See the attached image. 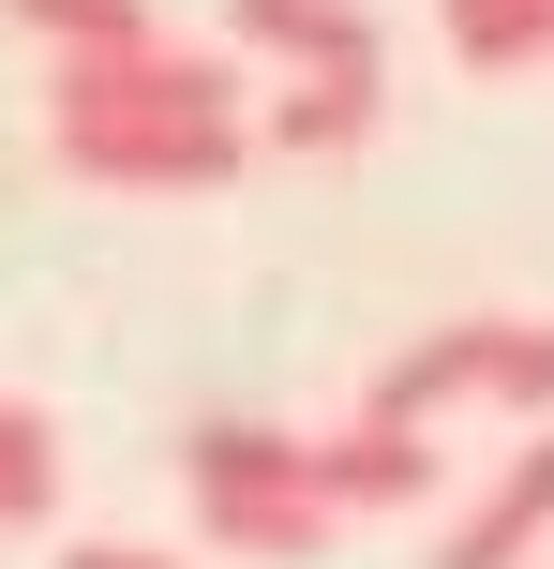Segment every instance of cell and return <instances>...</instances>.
<instances>
[{
  "label": "cell",
  "mask_w": 554,
  "mask_h": 569,
  "mask_svg": "<svg viewBox=\"0 0 554 569\" xmlns=\"http://www.w3.org/2000/svg\"><path fill=\"white\" fill-rule=\"evenodd\" d=\"M46 150L105 196H225L240 180V76L210 46H105V60H60L46 76Z\"/></svg>",
  "instance_id": "cell-1"
},
{
  "label": "cell",
  "mask_w": 554,
  "mask_h": 569,
  "mask_svg": "<svg viewBox=\"0 0 554 569\" xmlns=\"http://www.w3.org/2000/svg\"><path fill=\"white\" fill-rule=\"evenodd\" d=\"M180 495H195L210 555H255V569L330 555V525H345L315 480V435H270V420H195L180 435Z\"/></svg>",
  "instance_id": "cell-2"
},
{
  "label": "cell",
  "mask_w": 554,
  "mask_h": 569,
  "mask_svg": "<svg viewBox=\"0 0 554 569\" xmlns=\"http://www.w3.org/2000/svg\"><path fill=\"white\" fill-rule=\"evenodd\" d=\"M554 540V420H525V450L495 465V480L450 510V540H435V569H525Z\"/></svg>",
  "instance_id": "cell-3"
},
{
  "label": "cell",
  "mask_w": 554,
  "mask_h": 569,
  "mask_svg": "<svg viewBox=\"0 0 554 569\" xmlns=\"http://www.w3.org/2000/svg\"><path fill=\"white\" fill-rule=\"evenodd\" d=\"M315 480H330V510H420L435 495V435L420 420H345V435H315Z\"/></svg>",
  "instance_id": "cell-4"
},
{
  "label": "cell",
  "mask_w": 554,
  "mask_h": 569,
  "mask_svg": "<svg viewBox=\"0 0 554 569\" xmlns=\"http://www.w3.org/2000/svg\"><path fill=\"white\" fill-rule=\"evenodd\" d=\"M240 46L285 76H375V16L360 0H240Z\"/></svg>",
  "instance_id": "cell-5"
},
{
  "label": "cell",
  "mask_w": 554,
  "mask_h": 569,
  "mask_svg": "<svg viewBox=\"0 0 554 569\" xmlns=\"http://www.w3.org/2000/svg\"><path fill=\"white\" fill-rule=\"evenodd\" d=\"M375 120H390V76H285V90H270V150H300V166L360 150Z\"/></svg>",
  "instance_id": "cell-6"
},
{
  "label": "cell",
  "mask_w": 554,
  "mask_h": 569,
  "mask_svg": "<svg viewBox=\"0 0 554 569\" xmlns=\"http://www.w3.org/2000/svg\"><path fill=\"white\" fill-rule=\"evenodd\" d=\"M435 405H480V315H450V330H420L405 360L375 375V405H360V420H420V435H435Z\"/></svg>",
  "instance_id": "cell-7"
},
{
  "label": "cell",
  "mask_w": 554,
  "mask_h": 569,
  "mask_svg": "<svg viewBox=\"0 0 554 569\" xmlns=\"http://www.w3.org/2000/svg\"><path fill=\"white\" fill-rule=\"evenodd\" d=\"M435 30L465 76H540L554 60V0H435Z\"/></svg>",
  "instance_id": "cell-8"
},
{
  "label": "cell",
  "mask_w": 554,
  "mask_h": 569,
  "mask_svg": "<svg viewBox=\"0 0 554 569\" xmlns=\"http://www.w3.org/2000/svg\"><path fill=\"white\" fill-rule=\"evenodd\" d=\"M480 405L554 420V315H480Z\"/></svg>",
  "instance_id": "cell-9"
},
{
  "label": "cell",
  "mask_w": 554,
  "mask_h": 569,
  "mask_svg": "<svg viewBox=\"0 0 554 569\" xmlns=\"http://www.w3.org/2000/svg\"><path fill=\"white\" fill-rule=\"evenodd\" d=\"M46 510H60V435H46V405L0 390V540H16V525H46Z\"/></svg>",
  "instance_id": "cell-10"
},
{
  "label": "cell",
  "mask_w": 554,
  "mask_h": 569,
  "mask_svg": "<svg viewBox=\"0 0 554 569\" xmlns=\"http://www.w3.org/2000/svg\"><path fill=\"white\" fill-rule=\"evenodd\" d=\"M16 16L46 30L60 60H105V46H150V30H165V16H150V0H16Z\"/></svg>",
  "instance_id": "cell-11"
},
{
  "label": "cell",
  "mask_w": 554,
  "mask_h": 569,
  "mask_svg": "<svg viewBox=\"0 0 554 569\" xmlns=\"http://www.w3.org/2000/svg\"><path fill=\"white\" fill-rule=\"evenodd\" d=\"M60 569H180V555H150V540H90V555H60Z\"/></svg>",
  "instance_id": "cell-12"
}]
</instances>
